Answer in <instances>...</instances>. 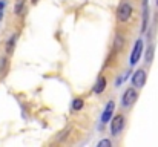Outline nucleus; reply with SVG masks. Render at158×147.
Masks as SVG:
<instances>
[{
	"mask_svg": "<svg viewBox=\"0 0 158 147\" xmlns=\"http://www.w3.org/2000/svg\"><path fill=\"white\" fill-rule=\"evenodd\" d=\"M123 127H124V118H123V115L114 116V120L110 123V133L114 137H117V135H120V132L123 130Z\"/></svg>",
	"mask_w": 158,
	"mask_h": 147,
	"instance_id": "f257e3e1",
	"label": "nucleus"
},
{
	"mask_svg": "<svg viewBox=\"0 0 158 147\" xmlns=\"http://www.w3.org/2000/svg\"><path fill=\"white\" fill-rule=\"evenodd\" d=\"M141 54H143V40H137L135 46H134V49H132V54H131V57H129V63H131V66H134V64L138 63Z\"/></svg>",
	"mask_w": 158,
	"mask_h": 147,
	"instance_id": "f03ea898",
	"label": "nucleus"
},
{
	"mask_svg": "<svg viewBox=\"0 0 158 147\" xmlns=\"http://www.w3.org/2000/svg\"><path fill=\"white\" fill-rule=\"evenodd\" d=\"M135 100H137V91L134 88H127L124 91V94H123V98H121L123 106H126V107L127 106H132L135 103Z\"/></svg>",
	"mask_w": 158,
	"mask_h": 147,
	"instance_id": "7ed1b4c3",
	"label": "nucleus"
},
{
	"mask_svg": "<svg viewBox=\"0 0 158 147\" xmlns=\"http://www.w3.org/2000/svg\"><path fill=\"white\" fill-rule=\"evenodd\" d=\"M117 15H118V20H120V22H127V20L131 18V15H132V6H131L129 3L120 5Z\"/></svg>",
	"mask_w": 158,
	"mask_h": 147,
	"instance_id": "20e7f679",
	"label": "nucleus"
},
{
	"mask_svg": "<svg viewBox=\"0 0 158 147\" xmlns=\"http://www.w3.org/2000/svg\"><path fill=\"white\" fill-rule=\"evenodd\" d=\"M146 78H148L146 71H144V69H138V71L134 74V77H132V84H134L135 88H143L144 83H146Z\"/></svg>",
	"mask_w": 158,
	"mask_h": 147,
	"instance_id": "39448f33",
	"label": "nucleus"
},
{
	"mask_svg": "<svg viewBox=\"0 0 158 147\" xmlns=\"http://www.w3.org/2000/svg\"><path fill=\"white\" fill-rule=\"evenodd\" d=\"M114 109H115L114 101H109L107 106H106L105 112H103V115H102V123H107V121L110 120V116H112V113H114Z\"/></svg>",
	"mask_w": 158,
	"mask_h": 147,
	"instance_id": "423d86ee",
	"label": "nucleus"
},
{
	"mask_svg": "<svg viewBox=\"0 0 158 147\" xmlns=\"http://www.w3.org/2000/svg\"><path fill=\"white\" fill-rule=\"evenodd\" d=\"M148 12H149L148 0H143V26H141V32H144L146 28H148Z\"/></svg>",
	"mask_w": 158,
	"mask_h": 147,
	"instance_id": "0eeeda50",
	"label": "nucleus"
},
{
	"mask_svg": "<svg viewBox=\"0 0 158 147\" xmlns=\"http://www.w3.org/2000/svg\"><path fill=\"white\" fill-rule=\"evenodd\" d=\"M105 88H106V80L103 77H100L98 81H97V84H95V88H94V92L95 94H102L105 91Z\"/></svg>",
	"mask_w": 158,
	"mask_h": 147,
	"instance_id": "6e6552de",
	"label": "nucleus"
},
{
	"mask_svg": "<svg viewBox=\"0 0 158 147\" xmlns=\"http://www.w3.org/2000/svg\"><path fill=\"white\" fill-rule=\"evenodd\" d=\"M124 46V39L118 34V35H115V42H114V49L115 51H121Z\"/></svg>",
	"mask_w": 158,
	"mask_h": 147,
	"instance_id": "1a4fd4ad",
	"label": "nucleus"
},
{
	"mask_svg": "<svg viewBox=\"0 0 158 147\" xmlns=\"http://www.w3.org/2000/svg\"><path fill=\"white\" fill-rule=\"evenodd\" d=\"M152 60H154V46L151 45L148 51H146V61L148 63H152Z\"/></svg>",
	"mask_w": 158,
	"mask_h": 147,
	"instance_id": "9d476101",
	"label": "nucleus"
},
{
	"mask_svg": "<svg viewBox=\"0 0 158 147\" xmlns=\"http://www.w3.org/2000/svg\"><path fill=\"white\" fill-rule=\"evenodd\" d=\"M83 107V100L81 98H75L74 101H72V109L74 110H80Z\"/></svg>",
	"mask_w": 158,
	"mask_h": 147,
	"instance_id": "9b49d317",
	"label": "nucleus"
},
{
	"mask_svg": "<svg viewBox=\"0 0 158 147\" xmlns=\"http://www.w3.org/2000/svg\"><path fill=\"white\" fill-rule=\"evenodd\" d=\"M23 6H25V0H17V3H15V8H14L15 14H22V9H23Z\"/></svg>",
	"mask_w": 158,
	"mask_h": 147,
	"instance_id": "f8f14e48",
	"label": "nucleus"
},
{
	"mask_svg": "<svg viewBox=\"0 0 158 147\" xmlns=\"http://www.w3.org/2000/svg\"><path fill=\"white\" fill-rule=\"evenodd\" d=\"M14 43H15V35H14V37L11 39V42H8V45H6V51H8V52H12Z\"/></svg>",
	"mask_w": 158,
	"mask_h": 147,
	"instance_id": "ddd939ff",
	"label": "nucleus"
},
{
	"mask_svg": "<svg viewBox=\"0 0 158 147\" xmlns=\"http://www.w3.org/2000/svg\"><path fill=\"white\" fill-rule=\"evenodd\" d=\"M112 146V143H110V140H102L100 143H98V147H110Z\"/></svg>",
	"mask_w": 158,
	"mask_h": 147,
	"instance_id": "4468645a",
	"label": "nucleus"
},
{
	"mask_svg": "<svg viewBox=\"0 0 158 147\" xmlns=\"http://www.w3.org/2000/svg\"><path fill=\"white\" fill-rule=\"evenodd\" d=\"M3 8H5V3H3V2H0V11H3Z\"/></svg>",
	"mask_w": 158,
	"mask_h": 147,
	"instance_id": "2eb2a0df",
	"label": "nucleus"
},
{
	"mask_svg": "<svg viewBox=\"0 0 158 147\" xmlns=\"http://www.w3.org/2000/svg\"><path fill=\"white\" fill-rule=\"evenodd\" d=\"M2 15H3V14H2V11H0V18H2Z\"/></svg>",
	"mask_w": 158,
	"mask_h": 147,
	"instance_id": "dca6fc26",
	"label": "nucleus"
},
{
	"mask_svg": "<svg viewBox=\"0 0 158 147\" xmlns=\"http://www.w3.org/2000/svg\"><path fill=\"white\" fill-rule=\"evenodd\" d=\"M157 6H158V0H157Z\"/></svg>",
	"mask_w": 158,
	"mask_h": 147,
	"instance_id": "f3484780",
	"label": "nucleus"
}]
</instances>
